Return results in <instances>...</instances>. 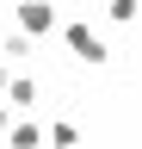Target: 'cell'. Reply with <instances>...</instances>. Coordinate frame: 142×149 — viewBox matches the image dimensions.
Listing matches in <instances>:
<instances>
[{"instance_id": "obj_1", "label": "cell", "mask_w": 142, "mask_h": 149, "mask_svg": "<svg viewBox=\"0 0 142 149\" xmlns=\"http://www.w3.org/2000/svg\"><path fill=\"white\" fill-rule=\"evenodd\" d=\"M62 44H68V56H74V62H93V68L111 62V44H105L86 19H68V25H62Z\"/></svg>"}, {"instance_id": "obj_2", "label": "cell", "mask_w": 142, "mask_h": 149, "mask_svg": "<svg viewBox=\"0 0 142 149\" xmlns=\"http://www.w3.org/2000/svg\"><path fill=\"white\" fill-rule=\"evenodd\" d=\"M12 31H19L25 44L49 37L56 31V0H19V6H12Z\"/></svg>"}, {"instance_id": "obj_3", "label": "cell", "mask_w": 142, "mask_h": 149, "mask_svg": "<svg viewBox=\"0 0 142 149\" xmlns=\"http://www.w3.org/2000/svg\"><path fill=\"white\" fill-rule=\"evenodd\" d=\"M37 100H43V81H31V74H12L6 93H0V106H6V112H31Z\"/></svg>"}, {"instance_id": "obj_4", "label": "cell", "mask_w": 142, "mask_h": 149, "mask_svg": "<svg viewBox=\"0 0 142 149\" xmlns=\"http://www.w3.org/2000/svg\"><path fill=\"white\" fill-rule=\"evenodd\" d=\"M0 149H43V124H37V118H19V124L6 130Z\"/></svg>"}, {"instance_id": "obj_5", "label": "cell", "mask_w": 142, "mask_h": 149, "mask_svg": "<svg viewBox=\"0 0 142 149\" xmlns=\"http://www.w3.org/2000/svg\"><path fill=\"white\" fill-rule=\"evenodd\" d=\"M43 137H49V149H80V130L68 124V118H49V124H43Z\"/></svg>"}, {"instance_id": "obj_6", "label": "cell", "mask_w": 142, "mask_h": 149, "mask_svg": "<svg viewBox=\"0 0 142 149\" xmlns=\"http://www.w3.org/2000/svg\"><path fill=\"white\" fill-rule=\"evenodd\" d=\"M31 50H37V44H25L19 31H6V37H0V62H25Z\"/></svg>"}, {"instance_id": "obj_7", "label": "cell", "mask_w": 142, "mask_h": 149, "mask_svg": "<svg viewBox=\"0 0 142 149\" xmlns=\"http://www.w3.org/2000/svg\"><path fill=\"white\" fill-rule=\"evenodd\" d=\"M105 13H111L117 25H136V0H105Z\"/></svg>"}, {"instance_id": "obj_8", "label": "cell", "mask_w": 142, "mask_h": 149, "mask_svg": "<svg viewBox=\"0 0 142 149\" xmlns=\"http://www.w3.org/2000/svg\"><path fill=\"white\" fill-rule=\"evenodd\" d=\"M6 130H12V112H6V106H0V143H6Z\"/></svg>"}, {"instance_id": "obj_9", "label": "cell", "mask_w": 142, "mask_h": 149, "mask_svg": "<svg viewBox=\"0 0 142 149\" xmlns=\"http://www.w3.org/2000/svg\"><path fill=\"white\" fill-rule=\"evenodd\" d=\"M6 81H12V68H6V62H0V93H6Z\"/></svg>"}]
</instances>
